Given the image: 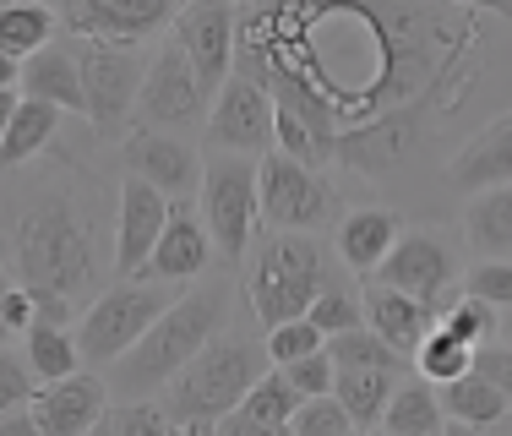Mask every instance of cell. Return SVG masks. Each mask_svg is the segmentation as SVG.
<instances>
[{
    "label": "cell",
    "mask_w": 512,
    "mask_h": 436,
    "mask_svg": "<svg viewBox=\"0 0 512 436\" xmlns=\"http://www.w3.org/2000/svg\"><path fill=\"white\" fill-rule=\"evenodd\" d=\"M28 366H33V377L39 382H55V377H71V371H82L88 360H82V344H77V327L71 322H50V317H39L28 327Z\"/></svg>",
    "instance_id": "f1b7e54d"
},
{
    "label": "cell",
    "mask_w": 512,
    "mask_h": 436,
    "mask_svg": "<svg viewBox=\"0 0 512 436\" xmlns=\"http://www.w3.org/2000/svg\"><path fill=\"white\" fill-rule=\"evenodd\" d=\"M11 257H17V278L39 300V317L77 327V311L93 300V284H99V235H93L88 208L66 186L33 197L17 213Z\"/></svg>",
    "instance_id": "7a4b0ae2"
},
{
    "label": "cell",
    "mask_w": 512,
    "mask_h": 436,
    "mask_svg": "<svg viewBox=\"0 0 512 436\" xmlns=\"http://www.w3.org/2000/svg\"><path fill=\"white\" fill-rule=\"evenodd\" d=\"M474 366H480L485 377H491L496 387H502V393H507V404H512V344H507V349H491V344H485L480 355H474Z\"/></svg>",
    "instance_id": "b9f144b4"
},
{
    "label": "cell",
    "mask_w": 512,
    "mask_h": 436,
    "mask_svg": "<svg viewBox=\"0 0 512 436\" xmlns=\"http://www.w3.org/2000/svg\"><path fill=\"white\" fill-rule=\"evenodd\" d=\"M398 382H404V371H387V366H338L333 393L355 415V431H376L387 404H393V393H398Z\"/></svg>",
    "instance_id": "cb8c5ba5"
},
{
    "label": "cell",
    "mask_w": 512,
    "mask_h": 436,
    "mask_svg": "<svg viewBox=\"0 0 512 436\" xmlns=\"http://www.w3.org/2000/svg\"><path fill=\"white\" fill-rule=\"evenodd\" d=\"M267 355H273V366H289V360H300V355H311V349H322L327 344V333L316 327L311 317H289V322H278V327H267Z\"/></svg>",
    "instance_id": "8d00e7d4"
},
{
    "label": "cell",
    "mask_w": 512,
    "mask_h": 436,
    "mask_svg": "<svg viewBox=\"0 0 512 436\" xmlns=\"http://www.w3.org/2000/svg\"><path fill=\"white\" fill-rule=\"evenodd\" d=\"M333 213V186L316 175V164L284 148L262 153V224L267 229H316Z\"/></svg>",
    "instance_id": "8fae6325"
},
{
    "label": "cell",
    "mask_w": 512,
    "mask_h": 436,
    "mask_svg": "<svg viewBox=\"0 0 512 436\" xmlns=\"http://www.w3.org/2000/svg\"><path fill=\"white\" fill-rule=\"evenodd\" d=\"M0 317H6L11 333H28V327L39 322V300H33V289L22 284V278L6 289V295H0Z\"/></svg>",
    "instance_id": "60d3db41"
},
{
    "label": "cell",
    "mask_w": 512,
    "mask_h": 436,
    "mask_svg": "<svg viewBox=\"0 0 512 436\" xmlns=\"http://www.w3.org/2000/svg\"><path fill=\"white\" fill-rule=\"evenodd\" d=\"M60 120H66L60 104H44V99H28V93H22L6 137H0V169H17V164L39 159V153L60 137Z\"/></svg>",
    "instance_id": "83f0119b"
},
{
    "label": "cell",
    "mask_w": 512,
    "mask_h": 436,
    "mask_svg": "<svg viewBox=\"0 0 512 436\" xmlns=\"http://www.w3.org/2000/svg\"><path fill=\"white\" fill-rule=\"evenodd\" d=\"M11 338H17V333H11V327H6V317H0V349H6Z\"/></svg>",
    "instance_id": "7dc6e473"
},
{
    "label": "cell",
    "mask_w": 512,
    "mask_h": 436,
    "mask_svg": "<svg viewBox=\"0 0 512 436\" xmlns=\"http://www.w3.org/2000/svg\"><path fill=\"white\" fill-rule=\"evenodd\" d=\"M235 33H240V11L224 0H191L175 17V39L186 44L197 77L207 82V93H218L235 71Z\"/></svg>",
    "instance_id": "2e32d148"
},
{
    "label": "cell",
    "mask_w": 512,
    "mask_h": 436,
    "mask_svg": "<svg viewBox=\"0 0 512 436\" xmlns=\"http://www.w3.org/2000/svg\"><path fill=\"white\" fill-rule=\"evenodd\" d=\"M458 6H474V11H491V17L512 22V0H458Z\"/></svg>",
    "instance_id": "f6af8a7d"
},
{
    "label": "cell",
    "mask_w": 512,
    "mask_h": 436,
    "mask_svg": "<svg viewBox=\"0 0 512 436\" xmlns=\"http://www.w3.org/2000/svg\"><path fill=\"white\" fill-rule=\"evenodd\" d=\"M436 322L453 327L463 344H474V349L496 344V306H491V300H480V295H463L458 306H442V317H436Z\"/></svg>",
    "instance_id": "d590c367"
},
{
    "label": "cell",
    "mask_w": 512,
    "mask_h": 436,
    "mask_svg": "<svg viewBox=\"0 0 512 436\" xmlns=\"http://www.w3.org/2000/svg\"><path fill=\"white\" fill-rule=\"evenodd\" d=\"M180 17V0H60V28L71 39L148 44Z\"/></svg>",
    "instance_id": "7c38bea8"
},
{
    "label": "cell",
    "mask_w": 512,
    "mask_h": 436,
    "mask_svg": "<svg viewBox=\"0 0 512 436\" xmlns=\"http://www.w3.org/2000/svg\"><path fill=\"white\" fill-rule=\"evenodd\" d=\"M327 349H333L338 366H387V371H409V355L387 344L376 327H344V333L327 338Z\"/></svg>",
    "instance_id": "1f68e13d"
},
{
    "label": "cell",
    "mask_w": 512,
    "mask_h": 436,
    "mask_svg": "<svg viewBox=\"0 0 512 436\" xmlns=\"http://www.w3.org/2000/svg\"><path fill=\"white\" fill-rule=\"evenodd\" d=\"M202 224L213 235L218 257L240 262L251 251V235L262 224V159L251 153H207L202 164Z\"/></svg>",
    "instance_id": "8992f818"
},
{
    "label": "cell",
    "mask_w": 512,
    "mask_h": 436,
    "mask_svg": "<svg viewBox=\"0 0 512 436\" xmlns=\"http://www.w3.org/2000/svg\"><path fill=\"white\" fill-rule=\"evenodd\" d=\"M447 426H453V420H447V409H442V387L425 382L420 371L398 382L393 404H387V415H382L387 436H436Z\"/></svg>",
    "instance_id": "d4e9b609"
},
{
    "label": "cell",
    "mask_w": 512,
    "mask_h": 436,
    "mask_svg": "<svg viewBox=\"0 0 512 436\" xmlns=\"http://www.w3.org/2000/svg\"><path fill=\"white\" fill-rule=\"evenodd\" d=\"M207 109L213 93L197 77L186 44L169 39L164 50L148 60V77H142V99H137V126H158V131H197L207 126Z\"/></svg>",
    "instance_id": "9c48e42d"
},
{
    "label": "cell",
    "mask_w": 512,
    "mask_h": 436,
    "mask_svg": "<svg viewBox=\"0 0 512 436\" xmlns=\"http://www.w3.org/2000/svg\"><path fill=\"white\" fill-rule=\"evenodd\" d=\"M39 377H33V366H28V355H11V349H0V420H17L22 409L33 404V393H39V387H33Z\"/></svg>",
    "instance_id": "74e56055"
},
{
    "label": "cell",
    "mask_w": 512,
    "mask_h": 436,
    "mask_svg": "<svg viewBox=\"0 0 512 436\" xmlns=\"http://www.w3.org/2000/svg\"><path fill=\"white\" fill-rule=\"evenodd\" d=\"M371 278H382V284H393V289H409L414 300L442 311L447 284H453V251L436 235H425V229H409V235L393 240V251L382 257V268Z\"/></svg>",
    "instance_id": "e0dca14e"
},
{
    "label": "cell",
    "mask_w": 512,
    "mask_h": 436,
    "mask_svg": "<svg viewBox=\"0 0 512 436\" xmlns=\"http://www.w3.org/2000/svg\"><path fill=\"white\" fill-rule=\"evenodd\" d=\"M300 404H306V393L289 382V371L267 366L262 377H256V387L246 393V404L229 409V415L218 420V431L224 436H284Z\"/></svg>",
    "instance_id": "ffe728a7"
},
{
    "label": "cell",
    "mask_w": 512,
    "mask_h": 436,
    "mask_svg": "<svg viewBox=\"0 0 512 436\" xmlns=\"http://www.w3.org/2000/svg\"><path fill=\"white\" fill-rule=\"evenodd\" d=\"M393 240H398V213H387V208H355V213L338 218L333 246H338V262H344L349 273L371 278L376 268H382V257L393 251Z\"/></svg>",
    "instance_id": "603a6c76"
},
{
    "label": "cell",
    "mask_w": 512,
    "mask_h": 436,
    "mask_svg": "<svg viewBox=\"0 0 512 436\" xmlns=\"http://www.w3.org/2000/svg\"><path fill=\"white\" fill-rule=\"evenodd\" d=\"M289 382L300 387V393H333V377H338V360H333V349H311V355H300V360H289Z\"/></svg>",
    "instance_id": "ab89813d"
},
{
    "label": "cell",
    "mask_w": 512,
    "mask_h": 436,
    "mask_svg": "<svg viewBox=\"0 0 512 436\" xmlns=\"http://www.w3.org/2000/svg\"><path fill=\"white\" fill-rule=\"evenodd\" d=\"M474 355H480V349L474 344H463V338L453 333V327H442L436 322L431 333H425V344L414 349V371H420L425 382H453V377H463V371L474 366Z\"/></svg>",
    "instance_id": "4dcf8cb0"
},
{
    "label": "cell",
    "mask_w": 512,
    "mask_h": 436,
    "mask_svg": "<svg viewBox=\"0 0 512 436\" xmlns=\"http://www.w3.org/2000/svg\"><path fill=\"white\" fill-rule=\"evenodd\" d=\"M213 251L218 246L202 224V208H191V197H175L169 224H164V235H158L142 278H158V284H197L207 273V262H213Z\"/></svg>",
    "instance_id": "ac0fdd59"
},
{
    "label": "cell",
    "mask_w": 512,
    "mask_h": 436,
    "mask_svg": "<svg viewBox=\"0 0 512 436\" xmlns=\"http://www.w3.org/2000/svg\"><path fill=\"white\" fill-rule=\"evenodd\" d=\"M463 240L480 257H512V180L469 197V208H463Z\"/></svg>",
    "instance_id": "4316f807"
},
{
    "label": "cell",
    "mask_w": 512,
    "mask_h": 436,
    "mask_svg": "<svg viewBox=\"0 0 512 436\" xmlns=\"http://www.w3.org/2000/svg\"><path fill=\"white\" fill-rule=\"evenodd\" d=\"M442 409H447V420L463 431H485V426H496V420L507 415V393L496 387L491 377H485L480 366H469L463 377L453 382H442Z\"/></svg>",
    "instance_id": "484cf974"
},
{
    "label": "cell",
    "mask_w": 512,
    "mask_h": 436,
    "mask_svg": "<svg viewBox=\"0 0 512 436\" xmlns=\"http://www.w3.org/2000/svg\"><path fill=\"white\" fill-rule=\"evenodd\" d=\"M17 104H22L17 88H0V137H6V126H11V115H17Z\"/></svg>",
    "instance_id": "ee69618b"
},
{
    "label": "cell",
    "mask_w": 512,
    "mask_h": 436,
    "mask_svg": "<svg viewBox=\"0 0 512 436\" xmlns=\"http://www.w3.org/2000/svg\"><path fill=\"white\" fill-rule=\"evenodd\" d=\"M164 431H180L175 415L164 404H148V398H115L99 420V436H164Z\"/></svg>",
    "instance_id": "d6a6232c"
},
{
    "label": "cell",
    "mask_w": 512,
    "mask_h": 436,
    "mask_svg": "<svg viewBox=\"0 0 512 436\" xmlns=\"http://www.w3.org/2000/svg\"><path fill=\"white\" fill-rule=\"evenodd\" d=\"M169 300H175V295H169V284H158V278H126V284L93 295L88 306H82V317H77L82 360L99 366V371L115 366V360L126 355V349L137 344L158 317H164Z\"/></svg>",
    "instance_id": "52a82bcc"
},
{
    "label": "cell",
    "mask_w": 512,
    "mask_h": 436,
    "mask_svg": "<svg viewBox=\"0 0 512 436\" xmlns=\"http://www.w3.org/2000/svg\"><path fill=\"white\" fill-rule=\"evenodd\" d=\"M11 284H17V273H11V268H6V262H0V295H6V289H11Z\"/></svg>",
    "instance_id": "bcb514c9"
},
{
    "label": "cell",
    "mask_w": 512,
    "mask_h": 436,
    "mask_svg": "<svg viewBox=\"0 0 512 436\" xmlns=\"http://www.w3.org/2000/svg\"><path fill=\"white\" fill-rule=\"evenodd\" d=\"M306 317H311L316 327H322L327 338H333V333H344V327H360V317H365V300H360L355 289L344 284V278H333V273H327L322 295L311 300V311H306Z\"/></svg>",
    "instance_id": "836d02e7"
},
{
    "label": "cell",
    "mask_w": 512,
    "mask_h": 436,
    "mask_svg": "<svg viewBox=\"0 0 512 436\" xmlns=\"http://www.w3.org/2000/svg\"><path fill=\"white\" fill-rule=\"evenodd\" d=\"M229 327V284H197L180 300H169L158 317L115 366H104L109 393L115 398H153L164 393L191 360Z\"/></svg>",
    "instance_id": "3957f363"
},
{
    "label": "cell",
    "mask_w": 512,
    "mask_h": 436,
    "mask_svg": "<svg viewBox=\"0 0 512 436\" xmlns=\"http://www.w3.org/2000/svg\"><path fill=\"white\" fill-rule=\"evenodd\" d=\"M463 295H480V300H491L496 311H512V257L474 262L469 278H463Z\"/></svg>",
    "instance_id": "f35d334b"
},
{
    "label": "cell",
    "mask_w": 512,
    "mask_h": 436,
    "mask_svg": "<svg viewBox=\"0 0 512 436\" xmlns=\"http://www.w3.org/2000/svg\"><path fill=\"white\" fill-rule=\"evenodd\" d=\"M349 431H355V415L344 409L338 393H311L289 420V436H349Z\"/></svg>",
    "instance_id": "e575fe53"
},
{
    "label": "cell",
    "mask_w": 512,
    "mask_h": 436,
    "mask_svg": "<svg viewBox=\"0 0 512 436\" xmlns=\"http://www.w3.org/2000/svg\"><path fill=\"white\" fill-rule=\"evenodd\" d=\"M512 180V109L491 115L480 131H469V142L447 159V186L453 191H485Z\"/></svg>",
    "instance_id": "d6986e66"
},
{
    "label": "cell",
    "mask_w": 512,
    "mask_h": 436,
    "mask_svg": "<svg viewBox=\"0 0 512 436\" xmlns=\"http://www.w3.org/2000/svg\"><path fill=\"white\" fill-rule=\"evenodd\" d=\"M22 93L44 104H60L66 115L88 120V88H82V60L71 44H44L22 60Z\"/></svg>",
    "instance_id": "7402d4cb"
},
{
    "label": "cell",
    "mask_w": 512,
    "mask_h": 436,
    "mask_svg": "<svg viewBox=\"0 0 512 436\" xmlns=\"http://www.w3.org/2000/svg\"><path fill=\"white\" fill-rule=\"evenodd\" d=\"M0 88H22V60L0 50Z\"/></svg>",
    "instance_id": "7bdbcfd3"
},
{
    "label": "cell",
    "mask_w": 512,
    "mask_h": 436,
    "mask_svg": "<svg viewBox=\"0 0 512 436\" xmlns=\"http://www.w3.org/2000/svg\"><path fill=\"white\" fill-rule=\"evenodd\" d=\"M202 137H207V148H218V153H251V159H262L267 148H278L273 93H267L251 71H229V82L213 93Z\"/></svg>",
    "instance_id": "30bf717a"
},
{
    "label": "cell",
    "mask_w": 512,
    "mask_h": 436,
    "mask_svg": "<svg viewBox=\"0 0 512 436\" xmlns=\"http://www.w3.org/2000/svg\"><path fill=\"white\" fill-rule=\"evenodd\" d=\"M55 28H60V11L44 6V0H6L0 6V50L17 60L55 44Z\"/></svg>",
    "instance_id": "f546056e"
},
{
    "label": "cell",
    "mask_w": 512,
    "mask_h": 436,
    "mask_svg": "<svg viewBox=\"0 0 512 436\" xmlns=\"http://www.w3.org/2000/svg\"><path fill=\"white\" fill-rule=\"evenodd\" d=\"M120 159H126L131 175L153 180L169 197H197L202 191V164L197 148H191L180 131H158V126H131L126 142H120Z\"/></svg>",
    "instance_id": "9a60e30c"
},
{
    "label": "cell",
    "mask_w": 512,
    "mask_h": 436,
    "mask_svg": "<svg viewBox=\"0 0 512 436\" xmlns=\"http://www.w3.org/2000/svg\"><path fill=\"white\" fill-rule=\"evenodd\" d=\"M365 322H371L393 349H404V355L414 360V349H420L425 333L436 327V306L414 300L409 289L382 284V278H365Z\"/></svg>",
    "instance_id": "44dd1931"
},
{
    "label": "cell",
    "mask_w": 512,
    "mask_h": 436,
    "mask_svg": "<svg viewBox=\"0 0 512 436\" xmlns=\"http://www.w3.org/2000/svg\"><path fill=\"white\" fill-rule=\"evenodd\" d=\"M480 17L458 0H256L235 71H251L316 142V169L387 180L474 99Z\"/></svg>",
    "instance_id": "6da1fadb"
},
{
    "label": "cell",
    "mask_w": 512,
    "mask_h": 436,
    "mask_svg": "<svg viewBox=\"0 0 512 436\" xmlns=\"http://www.w3.org/2000/svg\"><path fill=\"white\" fill-rule=\"evenodd\" d=\"M224 6H246V0H224Z\"/></svg>",
    "instance_id": "c3c4849f"
},
{
    "label": "cell",
    "mask_w": 512,
    "mask_h": 436,
    "mask_svg": "<svg viewBox=\"0 0 512 436\" xmlns=\"http://www.w3.org/2000/svg\"><path fill=\"white\" fill-rule=\"evenodd\" d=\"M82 60V88H88V126L99 137H126L137 120L148 55L126 39H71Z\"/></svg>",
    "instance_id": "ba28073f"
},
{
    "label": "cell",
    "mask_w": 512,
    "mask_h": 436,
    "mask_svg": "<svg viewBox=\"0 0 512 436\" xmlns=\"http://www.w3.org/2000/svg\"><path fill=\"white\" fill-rule=\"evenodd\" d=\"M273 366L267 344H251L246 333H218L213 344L164 387V409L175 415L180 431H218V420L229 409L246 404V393L256 387V377Z\"/></svg>",
    "instance_id": "277c9868"
},
{
    "label": "cell",
    "mask_w": 512,
    "mask_h": 436,
    "mask_svg": "<svg viewBox=\"0 0 512 436\" xmlns=\"http://www.w3.org/2000/svg\"><path fill=\"white\" fill-rule=\"evenodd\" d=\"M169 208H175V197L169 191H158L153 180L131 175L120 180V218H115V273L120 278H142V268H148L158 235H164L169 224Z\"/></svg>",
    "instance_id": "5bb4252c"
},
{
    "label": "cell",
    "mask_w": 512,
    "mask_h": 436,
    "mask_svg": "<svg viewBox=\"0 0 512 436\" xmlns=\"http://www.w3.org/2000/svg\"><path fill=\"white\" fill-rule=\"evenodd\" d=\"M322 284H327V257L311 240V229H273L246 278L251 317L262 322V333L289 317H306L311 300L322 295Z\"/></svg>",
    "instance_id": "5b68a950"
},
{
    "label": "cell",
    "mask_w": 512,
    "mask_h": 436,
    "mask_svg": "<svg viewBox=\"0 0 512 436\" xmlns=\"http://www.w3.org/2000/svg\"><path fill=\"white\" fill-rule=\"evenodd\" d=\"M109 377L99 371H71V377H55V382H39L28 404V420L39 436H88L99 431L104 409H109Z\"/></svg>",
    "instance_id": "4fadbf2b"
},
{
    "label": "cell",
    "mask_w": 512,
    "mask_h": 436,
    "mask_svg": "<svg viewBox=\"0 0 512 436\" xmlns=\"http://www.w3.org/2000/svg\"><path fill=\"white\" fill-rule=\"evenodd\" d=\"M507 344H512V322H507Z\"/></svg>",
    "instance_id": "681fc988"
}]
</instances>
